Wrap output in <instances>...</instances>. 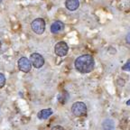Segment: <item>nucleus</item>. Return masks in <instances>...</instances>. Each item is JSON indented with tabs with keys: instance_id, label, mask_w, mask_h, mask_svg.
Instances as JSON below:
<instances>
[{
	"instance_id": "ddd939ff",
	"label": "nucleus",
	"mask_w": 130,
	"mask_h": 130,
	"mask_svg": "<svg viewBox=\"0 0 130 130\" xmlns=\"http://www.w3.org/2000/svg\"><path fill=\"white\" fill-rule=\"evenodd\" d=\"M51 130H65L61 126H54L52 127Z\"/></svg>"
},
{
	"instance_id": "1a4fd4ad",
	"label": "nucleus",
	"mask_w": 130,
	"mask_h": 130,
	"mask_svg": "<svg viewBox=\"0 0 130 130\" xmlns=\"http://www.w3.org/2000/svg\"><path fill=\"white\" fill-rule=\"evenodd\" d=\"M53 113L52 108H45V109H42L38 112L37 114V118L41 120L47 119L48 118H50V116H52Z\"/></svg>"
},
{
	"instance_id": "f8f14e48",
	"label": "nucleus",
	"mask_w": 130,
	"mask_h": 130,
	"mask_svg": "<svg viewBox=\"0 0 130 130\" xmlns=\"http://www.w3.org/2000/svg\"><path fill=\"white\" fill-rule=\"evenodd\" d=\"M122 70H123V71H130V61H129V60H128V61H126V64L122 67Z\"/></svg>"
},
{
	"instance_id": "6e6552de",
	"label": "nucleus",
	"mask_w": 130,
	"mask_h": 130,
	"mask_svg": "<svg viewBox=\"0 0 130 130\" xmlns=\"http://www.w3.org/2000/svg\"><path fill=\"white\" fill-rule=\"evenodd\" d=\"M79 6V0H66L65 1V7L69 11H75L77 10Z\"/></svg>"
},
{
	"instance_id": "39448f33",
	"label": "nucleus",
	"mask_w": 130,
	"mask_h": 130,
	"mask_svg": "<svg viewBox=\"0 0 130 130\" xmlns=\"http://www.w3.org/2000/svg\"><path fill=\"white\" fill-rule=\"evenodd\" d=\"M54 52L55 54L59 57L66 56L69 52V46L65 42H59L55 44L54 47Z\"/></svg>"
},
{
	"instance_id": "f257e3e1",
	"label": "nucleus",
	"mask_w": 130,
	"mask_h": 130,
	"mask_svg": "<svg viewBox=\"0 0 130 130\" xmlns=\"http://www.w3.org/2000/svg\"><path fill=\"white\" fill-rule=\"evenodd\" d=\"M75 68L80 73H89L91 72L95 67L94 58L89 54L80 55L75 60Z\"/></svg>"
},
{
	"instance_id": "9d476101",
	"label": "nucleus",
	"mask_w": 130,
	"mask_h": 130,
	"mask_svg": "<svg viewBox=\"0 0 130 130\" xmlns=\"http://www.w3.org/2000/svg\"><path fill=\"white\" fill-rule=\"evenodd\" d=\"M102 127H103V130H114L115 123H114V121L112 119L107 118L102 123Z\"/></svg>"
},
{
	"instance_id": "4468645a",
	"label": "nucleus",
	"mask_w": 130,
	"mask_h": 130,
	"mask_svg": "<svg viewBox=\"0 0 130 130\" xmlns=\"http://www.w3.org/2000/svg\"><path fill=\"white\" fill-rule=\"evenodd\" d=\"M129 34H127V35H126V43H130V41H129Z\"/></svg>"
},
{
	"instance_id": "f03ea898",
	"label": "nucleus",
	"mask_w": 130,
	"mask_h": 130,
	"mask_svg": "<svg viewBox=\"0 0 130 130\" xmlns=\"http://www.w3.org/2000/svg\"><path fill=\"white\" fill-rule=\"evenodd\" d=\"M71 112L75 117H85L87 116L88 113V108L87 106L84 102L78 101L75 102L74 104H72L71 106Z\"/></svg>"
},
{
	"instance_id": "20e7f679",
	"label": "nucleus",
	"mask_w": 130,
	"mask_h": 130,
	"mask_svg": "<svg viewBox=\"0 0 130 130\" xmlns=\"http://www.w3.org/2000/svg\"><path fill=\"white\" fill-rule=\"evenodd\" d=\"M30 61H31V64L35 68H36V69H40V68L43 67V64H44V59H43V57L42 56L40 53H34L31 54Z\"/></svg>"
},
{
	"instance_id": "423d86ee",
	"label": "nucleus",
	"mask_w": 130,
	"mask_h": 130,
	"mask_svg": "<svg viewBox=\"0 0 130 130\" xmlns=\"http://www.w3.org/2000/svg\"><path fill=\"white\" fill-rule=\"evenodd\" d=\"M18 68L22 72L27 73L32 69V64L28 58L26 57H22L18 60Z\"/></svg>"
},
{
	"instance_id": "7ed1b4c3",
	"label": "nucleus",
	"mask_w": 130,
	"mask_h": 130,
	"mask_svg": "<svg viewBox=\"0 0 130 130\" xmlns=\"http://www.w3.org/2000/svg\"><path fill=\"white\" fill-rule=\"evenodd\" d=\"M45 21L43 18H36L31 24V28L36 35H43L45 31Z\"/></svg>"
},
{
	"instance_id": "0eeeda50",
	"label": "nucleus",
	"mask_w": 130,
	"mask_h": 130,
	"mask_svg": "<svg viewBox=\"0 0 130 130\" xmlns=\"http://www.w3.org/2000/svg\"><path fill=\"white\" fill-rule=\"evenodd\" d=\"M63 29H64V24L62 22H61V21H55V22H53L52 24L50 30H51V32H53V34H59Z\"/></svg>"
},
{
	"instance_id": "9b49d317",
	"label": "nucleus",
	"mask_w": 130,
	"mask_h": 130,
	"mask_svg": "<svg viewBox=\"0 0 130 130\" xmlns=\"http://www.w3.org/2000/svg\"><path fill=\"white\" fill-rule=\"evenodd\" d=\"M6 84V77L3 73L0 72V89H2Z\"/></svg>"
}]
</instances>
